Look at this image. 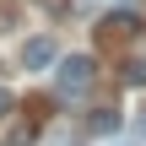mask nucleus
I'll return each mask as SVG.
<instances>
[{
    "label": "nucleus",
    "mask_w": 146,
    "mask_h": 146,
    "mask_svg": "<svg viewBox=\"0 0 146 146\" xmlns=\"http://www.w3.org/2000/svg\"><path fill=\"white\" fill-rule=\"evenodd\" d=\"M11 108H16V98H11V92H5V87H0V119H5V114H11Z\"/></svg>",
    "instance_id": "6"
},
{
    "label": "nucleus",
    "mask_w": 146,
    "mask_h": 146,
    "mask_svg": "<svg viewBox=\"0 0 146 146\" xmlns=\"http://www.w3.org/2000/svg\"><path fill=\"white\" fill-rule=\"evenodd\" d=\"M92 54H70V60H60V70H54V87H60V98H76V92H87L92 87Z\"/></svg>",
    "instance_id": "1"
},
{
    "label": "nucleus",
    "mask_w": 146,
    "mask_h": 146,
    "mask_svg": "<svg viewBox=\"0 0 146 146\" xmlns=\"http://www.w3.org/2000/svg\"><path fill=\"white\" fill-rule=\"evenodd\" d=\"M135 27H141V22H135L130 11H119V16H108V22H103V38H130Z\"/></svg>",
    "instance_id": "3"
},
{
    "label": "nucleus",
    "mask_w": 146,
    "mask_h": 146,
    "mask_svg": "<svg viewBox=\"0 0 146 146\" xmlns=\"http://www.w3.org/2000/svg\"><path fill=\"white\" fill-rule=\"evenodd\" d=\"M125 81H130V87H146V65H141V60H135V65H125Z\"/></svg>",
    "instance_id": "5"
},
{
    "label": "nucleus",
    "mask_w": 146,
    "mask_h": 146,
    "mask_svg": "<svg viewBox=\"0 0 146 146\" xmlns=\"http://www.w3.org/2000/svg\"><path fill=\"white\" fill-rule=\"evenodd\" d=\"M54 60H60L54 38H27V43H22V65H27V70H49Z\"/></svg>",
    "instance_id": "2"
},
{
    "label": "nucleus",
    "mask_w": 146,
    "mask_h": 146,
    "mask_svg": "<svg viewBox=\"0 0 146 146\" xmlns=\"http://www.w3.org/2000/svg\"><path fill=\"white\" fill-rule=\"evenodd\" d=\"M92 130H98V135L119 130V114H114V108H98V114H92Z\"/></svg>",
    "instance_id": "4"
}]
</instances>
